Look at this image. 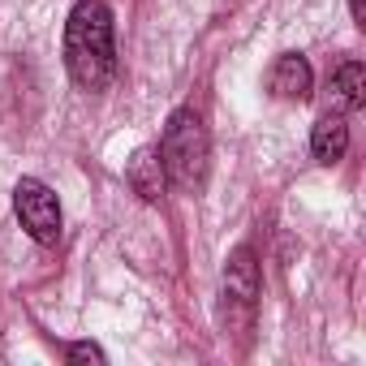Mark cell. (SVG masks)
Returning a JSON list of instances; mask_svg holds the SVG:
<instances>
[{
  "instance_id": "6da1fadb",
  "label": "cell",
  "mask_w": 366,
  "mask_h": 366,
  "mask_svg": "<svg viewBox=\"0 0 366 366\" xmlns=\"http://www.w3.org/2000/svg\"><path fill=\"white\" fill-rule=\"evenodd\" d=\"M65 69L78 91H104L117 74V26L104 0H78L65 18Z\"/></svg>"
},
{
  "instance_id": "7a4b0ae2",
  "label": "cell",
  "mask_w": 366,
  "mask_h": 366,
  "mask_svg": "<svg viewBox=\"0 0 366 366\" xmlns=\"http://www.w3.org/2000/svg\"><path fill=\"white\" fill-rule=\"evenodd\" d=\"M159 164H164V177L168 186L186 190V194H199L203 181H207V168H212V138H207V125L194 108H177L159 134V147H155Z\"/></svg>"
},
{
  "instance_id": "3957f363",
  "label": "cell",
  "mask_w": 366,
  "mask_h": 366,
  "mask_svg": "<svg viewBox=\"0 0 366 366\" xmlns=\"http://www.w3.org/2000/svg\"><path fill=\"white\" fill-rule=\"evenodd\" d=\"M14 216L22 224V233L39 246H56L61 242V199L48 181L39 177H22L14 186Z\"/></svg>"
},
{
  "instance_id": "277c9868",
  "label": "cell",
  "mask_w": 366,
  "mask_h": 366,
  "mask_svg": "<svg viewBox=\"0 0 366 366\" xmlns=\"http://www.w3.org/2000/svg\"><path fill=\"white\" fill-rule=\"evenodd\" d=\"M259 302V263L250 246H237L224 263V310H237V319H229V327H246Z\"/></svg>"
},
{
  "instance_id": "5b68a950",
  "label": "cell",
  "mask_w": 366,
  "mask_h": 366,
  "mask_svg": "<svg viewBox=\"0 0 366 366\" xmlns=\"http://www.w3.org/2000/svg\"><path fill=\"white\" fill-rule=\"evenodd\" d=\"M267 86L276 99H289V104H302L310 99V86H315V69L302 52H280L272 74H267Z\"/></svg>"
},
{
  "instance_id": "8992f818",
  "label": "cell",
  "mask_w": 366,
  "mask_h": 366,
  "mask_svg": "<svg viewBox=\"0 0 366 366\" xmlns=\"http://www.w3.org/2000/svg\"><path fill=\"white\" fill-rule=\"evenodd\" d=\"M125 181L134 186V194L142 203H159L164 199V186H168V177H164V164L155 155V147H138L134 159L125 164Z\"/></svg>"
},
{
  "instance_id": "52a82bcc",
  "label": "cell",
  "mask_w": 366,
  "mask_h": 366,
  "mask_svg": "<svg viewBox=\"0 0 366 366\" xmlns=\"http://www.w3.org/2000/svg\"><path fill=\"white\" fill-rule=\"evenodd\" d=\"M345 151H349V125H345V117L340 112H323L315 121V129H310V155L332 168V164L345 159Z\"/></svg>"
},
{
  "instance_id": "ba28073f",
  "label": "cell",
  "mask_w": 366,
  "mask_h": 366,
  "mask_svg": "<svg viewBox=\"0 0 366 366\" xmlns=\"http://www.w3.org/2000/svg\"><path fill=\"white\" fill-rule=\"evenodd\" d=\"M366 104V65L362 61H345L332 74V112H357Z\"/></svg>"
},
{
  "instance_id": "9c48e42d",
  "label": "cell",
  "mask_w": 366,
  "mask_h": 366,
  "mask_svg": "<svg viewBox=\"0 0 366 366\" xmlns=\"http://www.w3.org/2000/svg\"><path fill=\"white\" fill-rule=\"evenodd\" d=\"M65 362H69V366H104L108 353H104L95 340H74V345H65Z\"/></svg>"
},
{
  "instance_id": "30bf717a",
  "label": "cell",
  "mask_w": 366,
  "mask_h": 366,
  "mask_svg": "<svg viewBox=\"0 0 366 366\" xmlns=\"http://www.w3.org/2000/svg\"><path fill=\"white\" fill-rule=\"evenodd\" d=\"M349 14H353L357 26H366V0H349Z\"/></svg>"
}]
</instances>
